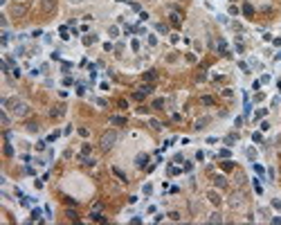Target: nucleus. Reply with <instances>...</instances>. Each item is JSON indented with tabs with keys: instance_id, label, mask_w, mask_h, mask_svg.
<instances>
[{
	"instance_id": "nucleus-36",
	"label": "nucleus",
	"mask_w": 281,
	"mask_h": 225,
	"mask_svg": "<svg viewBox=\"0 0 281 225\" xmlns=\"http://www.w3.org/2000/svg\"><path fill=\"white\" fill-rule=\"evenodd\" d=\"M148 45H157V38L155 36H148Z\"/></svg>"
},
{
	"instance_id": "nucleus-23",
	"label": "nucleus",
	"mask_w": 281,
	"mask_h": 225,
	"mask_svg": "<svg viewBox=\"0 0 281 225\" xmlns=\"http://www.w3.org/2000/svg\"><path fill=\"white\" fill-rule=\"evenodd\" d=\"M200 101H203L205 106H212V104H214V99H212V97H203V99H200Z\"/></svg>"
},
{
	"instance_id": "nucleus-31",
	"label": "nucleus",
	"mask_w": 281,
	"mask_h": 225,
	"mask_svg": "<svg viewBox=\"0 0 281 225\" xmlns=\"http://www.w3.org/2000/svg\"><path fill=\"white\" fill-rule=\"evenodd\" d=\"M157 32H160V34H167V25H162V23H160V25H157Z\"/></svg>"
},
{
	"instance_id": "nucleus-21",
	"label": "nucleus",
	"mask_w": 281,
	"mask_h": 225,
	"mask_svg": "<svg viewBox=\"0 0 281 225\" xmlns=\"http://www.w3.org/2000/svg\"><path fill=\"white\" fill-rule=\"evenodd\" d=\"M0 119H2V124H5V126H9V117H7V112H5V110L0 112Z\"/></svg>"
},
{
	"instance_id": "nucleus-11",
	"label": "nucleus",
	"mask_w": 281,
	"mask_h": 225,
	"mask_svg": "<svg viewBox=\"0 0 281 225\" xmlns=\"http://www.w3.org/2000/svg\"><path fill=\"white\" fill-rule=\"evenodd\" d=\"M63 112H65V106H56V108H52V117H61V115H63Z\"/></svg>"
},
{
	"instance_id": "nucleus-15",
	"label": "nucleus",
	"mask_w": 281,
	"mask_h": 225,
	"mask_svg": "<svg viewBox=\"0 0 281 225\" xmlns=\"http://www.w3.org/2000/svg\"><path fill=\"white\" fill-rule=\"evenodd\" d=\"M243 14H245V16H252V14H254V9H252V5H250V2H245V5H243Z\"/></svg>"
},
{
	"instance_id": "nucleus-35",
	"label": "nucleus",
	"mask_w": 281,
	"mask_h": 225,
	"mask_svg": "<svg viewBox=\"0 0 281 225\" xmlns=\"http://www.w3.org/2000/svg\"><path fill=\"white\" fill-rule=\"evenodd\" d=\"M218 156H221V158H230V151H227V149H223V151L218 153Z\"/></svg>"
},
{
	"instance_id": "nucleus-30",
	"label": "nucleus",
	"mask_w": 281,
	"mask_h": 225,
	"mask_svg": "<svg viewBox=\"0 0 281 225\" xmlns=\"http://www.w3.org/2000/svg\"><path fill=\"white\" fill-rule=\"evenodd\" d=\"M5 153H7V156H11V153H14V149H11V144H5Z\"/></svg>"
},
{
	"instance_id": "nucleus-6",
	"label": "nucleus",
	"mask_w": 281,
	"mask_h": 225,
	"mask_svg": "<svg viewBox=\"0 0 281 225\" xmlns=\"http://www.w3.org/2000/svg\"><path fill=\"white\" fill-rule=\"evenodd\" d=\"M209 124V117H200V119H196V124H194V128L196 131H203L205 126Z\"/></svg>"
},
{
	"instance_id": "nucleus-29",
	"label": "nucleus",
	"mask_w": 281,
	"mask_h": 225,
	"mask_svg": "<svg viewBox=\"0 0 281 225\" xmlns=\"http://www.w3.org/2000/svg\"><path fill=\"white\" fill-rule=\"evenodd\" d=\"M247 158H250V160H254V158H256V151H254V149H247Z\"/></svg>"
},
{
	"instance_id": "nucleus-20",
	"label": "nucleus",
	"mask_w": 281,
	"mask_h": 225,
	"mask_svg": "<svg viewBox=\"0 0 281 225\" xmlns=\"http://www.w3.org/2000/svg\"><path fill=\"white\" fill-rule=\"evenodd\" d=\"M218 52H221V54L227 52V45H225V41H218Z\"/></svg>"
},
{
	"instance_id": "nucleus-12",
	"label": "nucleus",
	"mask_w": 281,
	"mask_h": 225,
	"mask_svg": "<svg viewBox=\"0 0 281 225\" xmlns=\"http://www.w3.org/2000/svg\"><path fill=\"white\" fill-rule=\"evenodd\" d=\"M112 173H115V176H117V178H119L121 182H126V173L121 171V169H117V167H112Z\"/></svg>"
},
{
	"instance_id": "nucleus-10",
	"label": "nucleus",
	"mask_w": 281,
	"mask_h": 225,
	"mask_svg": "<svg viewBox=\"0 0 281 225\" xmlns=\"http://www.w3.org/2000/svg\"><path fill=\"white\" fill-rule=\"evenodd\" d=\"M11 14H14V16H23V14H25V7H23V5H14V7H11Z\"/></svg>"
},
{
	"instance_id": "nucleus-14",
	"label": "nucleus",
	"mask_w": 281,
	"mask_h": 225,
	"mask_svg": "<svg viewBox=\"0 0 281 225\" xmlns=\"http://www.w3.org/2000/svg\"><path fill=\"white\" fill-rule=\"evenodd\" d=\"M171 23H173V25L178 27L180 23H182V16H180V14H176V11H173V14H171Z\"/></svg>"
},
{
	"instance_id": "nucleus-32",
	"label": "nucleus",
	"mask_w": 281,
	"mask_h": 225,
	"mask_svg": "<svg viewBox=\"0 0 281 225\" xmlns=\"http://www.w3.org/2000/svg\"><path fill=\"white\" fill-rule=\"evenodd\" d=\"M236 182H239V185H243V182H245V176H243V173H239V176H236Z\"/></svg>"
},
{
	"instance_id": "nucleus-37",
	"label": "nucleus",
	"mask_w": 281,
	"mask_h": 225,
	"mask_svg": "<svg viewBox=\"0 0 281 225\" xmlns=\"http://www.w3.org/2000/svg\"><path fill=\"white\" fill-rule=\"evenodd\" d=\"M169 216H171V218H173V221H180V214H178V212H171Z\"/></svg>"
},
{
	"instance_id": "nucleus-4",
	"label": "nucleus",
	"mask_w": 281,
	"mask_h": 225,
	"mask_svg": "<svg viewBox=\"0 0 281 225\" xmlns=\"http://www.w3.org/2000/svg\"><path fill=\"white\" fill-rule=\"evenodd\" d=\"M41 9L43 11H54L56 9V0H41Z\"/></svg>"
},
{
	"instance_id": "nucleus-7",
	"label": "nucleus",
	"mask_w": 281,
	"mask_h": 225,
	"mask_svg": "<svg viewBox=\"0 0 281 225\" xmlns=\"http://www.w3.org/2000/svg\"><path fill=\"white\" fill-rule=\"evenodd\" d=\"M214 185H216V187H225V185H227V178H225V176H221V173H218V176H214Z\"/></svg>"
},
{
	"instance_id": "nucleus-16",
	"label": "nucleus",
	"mask_w": 281,
	"mask_h": 225,
	"mask_svg": "<svg viewBox=\"0 0 281 225\" xmlns=\"http://www.w3.org/2000/svg\"><path fill=\"white\" fill-rule=\"evenodd\" d=\"M236 135H227V138H225V144H227V147H234V142H236Z\"/></svg>"
},
{
	"instance_id": "nucleus-1",
	"label": "nucleus",
	"mask_w": 281,
	"mask_h": 225,
	"mask_svg": "<svg viewBox=\"0 0 281 225\" xmlns=\"http://www.w3.org/2000/svg\"><path fill=\"white\" fill-rule=\"evenodd\" d=\"M2 106H5V108H11V112H14L16 117H25V115H29V104L20 101V99H16V97H11V99H2Z\"/></svg>"
},
{
	"instance_id": "nucleus-8",
	"label": "nucleus",
	"mask_w": 281,
	"mask_h": 225,
	"mask_svg": "<svg viewBox=\"0 0 281 225\" xmlns=\"http://www.w3.org/2000/svg\"><path fill=\"white\" fill-rule=\"evenodd\" d=\"M146 162H148V156H146V153H139V156L135 158V165L137 167H146Z\"/></svg>"
},
{
	"instance_id": "nucleus-34",
	"label": "nucleus",
	"mask_w": 281,
	"mask_h": 225,
	"mask_svg": "<svg viewBox=\"0 0 281 225\" xmlns=\"http://www.w3.org/2000/svg\"><path fill=\"white\" fill-rule=\"evenodd\" d=\"M261 117H265V108H261V110L256 112V119H261Z\"/></svg>"
},
{
	"instance_id": "nucleus-24",
	"label": "nucleus",
	"mask_w": 281,
	"mask_h": 225,
	"mask_svg": "<svg viewBox=\"0 0 281 225\" xmlns=\"http://www.w3.org/2000/svg\"><path fill=\"white\" fill-rule=\"evenodd\" d=\"M90 151H92V147H90V144H83V149H81V153H83V156H88Z\"/></svg>"
},
{
	"instance_id": "nucleus-28",
	"label": "nucleus",
	"mask_w": 281,
	"mask_h": 225,
	"mask_svg": "<svg viewBox=\"0 0 281 225\" xmlns=\"http://www.w3.org/2000/svg\"><path fill=\"white\" fill-rule=\"evenodd\" d=\"M162 106H164V99H155L153 101V108H162Z\"/></svg>"
},
{
	"instance_id": "nucleus-26",
	"label": "nucleus",
	"mask_w": 281,
	"mask_h": 225,
	"mask_svg": "<svg viewBox=\"0 0 281 225\" xmlns=\"http://www.w3.org/2000/svg\"><path fill=\"white\" fill-rule=\"evenodd\" d=\"M151 126H153L155 131H160V128H162V124H160V122H157V119H151Z\"/></svg>"
},
{
	"instance_id": "nucleus-5",
	"label": "nucleus",
	"mask_w": 281,
	"mask_h": 225,
	"mask_svg": "<svg viewBox=\"0 0 281 225\" xmlns=\"http://www.w3.org/2000/svg\"><path fill=\"white\" fill-rule=\"evenodd\" d=\"M241 205H243V196H241V194L232 196V200H230V207L234 209V207H241Z\"/></svg>"
},
{
	"instance_id": "nucleus-25",
	"label": "nucleus",
	"mask_w": 281,
	"mask_h": 225,
	"mask_svg": "<svg viewBox=\"0 0 281 225\" xmlns=\"http://www.w3.org/2000/svg\"><path fill=\"white\" fill-rule=\"evenodd\" d=\"M38 218H41V209H34L32 212V221H38Z\"/></svg>"
},
{
	"instance_id": "nucleus-38",
	"label": "nucleus",
	"mask_w": 281,
	"mask_h": 225,
	"mask_svg": "<svg viewBox=\"0 0 281 225\" xmlns=\"http://www.w3.org/2000/svg\"><path fill=\"white\" fill-rule=\"evenodd\" d=\"M72 2H83V0H72Z\"/></svg>"
},
{
	"instance_id": "nucleus-3",
	"label": "nucleus",
	"mask_w": 281,
	"mask_h": 225,
	"mask_svg": "<svg viewBox=\"0 0 281 225\" xmlns=\"http://www.w3.org/2000/svg\"><path fill=\"white\" fill-rule=\"evenodd\" d=\"M151 92H153V86H142L133 97H135V99H144V97H146V95H151Z\"/></svg>"
},
{
	"instance_id": "nucleus-17",
	"label": "nucleus",
	"mask_w": 281,
	"mask_h": 225,
	"mask_svg": "<svg viewBox=\"0 0 281 225\" xmlns=\"http://www.w3.org/2000/svg\"><path fill=\"white\" fill-rule=\"evenodd\" d=\"M207 221H209V223H221L223 218H221V214H212V216L207 218Z\"/></svg>"
},
{
	"instance_id": "nucleus-27",
	"label": "nucleus",
	"mask_w": 281,
	"mask_h": 225,
	"mask_svg": "<svg viewBox=\"0 0 281 225\" xmlns=\"http://www.w3.org/2000/svg\"><path fill=\"white\" fill-rule=\"evenodd\" d=\"M144 79H155V70H148V72H144Z\"/></svg>"
},
{
	"instance_id": "nucleus-13",
	"label": "nucleus",
	"mask_w": 281,
	"mask_h": 225,
	"mask_svg": "<svg viewBox=\"0 0 281 225\" xmlns=\"http://www.w3.org/2000/svg\"><path fill=\"white\" fill-rule=\"evenodd\" d=\"M81 162H83L85 167H94V165H97V160H94V158H88V156L81 158Z\"/></svg>"
},
{
	"instance_id": "nucleus-18",
	"label": "nucleus",
	"mask_w": 281,
	"mask_h": 225,
	"mask_svg": "<svg viewBox=\"0 0 281 225\" xmlns=\"http://www.w3.org/2000/svg\"><path fill=\"white\" fill-rule=\"evenodd\" d=\"M94 41H97V36H94V34H90V36H85V38H83V43H85V45H92Z\"/></svg>"
},
{
	"instance_id": "nucleus-2",
	"label": "nucleus",
	"mask_w": 281,
	"mask_h": 225,
	"mask_svg": "<svg viewBox=\"0 0 281 225\" xmlns=\"http://www.w3.org/2000/svg\"><path fill=\"white\" fill-rule=\"evenodd\" d=\"M117 138H119V135H117L115 131H106V133L101 135V142H99V144H101V149H103V151H110V149L115 147Z\"/></svg>"
},
{
	"instance_id": "nucleus-19",
	"label": "nucleus",
	"mask_w": 281,
	"mask_h": 225,
	"mask_svg": "<svg viewBox=\"0 0 281 225\" xmlns=\"http://www.w3.org/2000/svg\"><path fill=\"white\" fill-rule=\"evenodd\" d=\"M27 131L36 133V131H38V124H36V122H29V124H27Z\"/></svg>"
},
{
	"instance_id": "nucleus-22",
	"label": "nucleus",
	"mask_w": 281,
	"mask_h": 225,
	"mask_svg": "<svg viewBox=\"0 0 281 225\" xmlns=\"http://www.w3.org/2000/svg\"><path fill=\"white\" fill-rule=\"evenodd\" d=\"M110 122H112V124H126L124 117H110Z\"/></svg>"
},
{
	"instance_id": "nucleus-33",
	"label": "nucleus",
	"mask_w": 281,
	"mask_h": 225,
	"mask_svg": "<svg viewBox=\"0 0 281 225\" xmlns=\"http://www.w3.org/2000/svg\"><path fill=\"white\" fill-rule=\"evenodd\" d=\"M108 34H110V36H117L119 32H117V27H110V29H108Z\"/></svg>"
},
{
	"instance_id": "nucleus-9",
	"label": "nucleus",
	"mask_w": 281,
	"mask_h": 225,
	"mask_svg": "<svg viewBox=\"0 0 281 225\" xmlns=\"http://www.w3.org/2000/svg\"><path fill=\"white\" fill-rule=\"evenodd\" d=\"M207 198H209V203H214V205H218V203H221V196H218L216 191H209V194H207Z\"/></svg>"
}]
</instances>
